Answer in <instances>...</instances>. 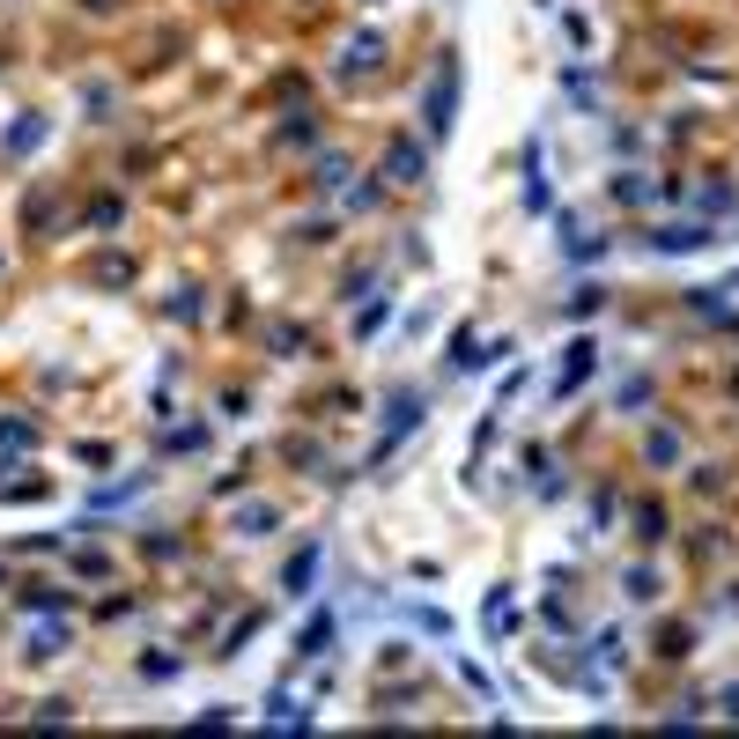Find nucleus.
I'll use <instances>...</instances> for the list:
<instances>
[{"label": "nucleus", "instance_id": "nucleus-13", "mask_svg": "<svg viewBox=\"0 0 739 739\" xmlns=\"http://www.w3.org/2000/svg\"><path fill=\"white\" fill-rule=\"evenodd\" d=\"M636 533H643V540H651V547H658V540H666V518H658V510H651V503H643V510H636Z\"/></svg>", "mask_w": 739, "mask_h": 739}, {"label": "nucleus", "instance_id": "nucleus-14", "mask_svg": "<svg viewBox=\"0 0 739 739\" xmlns=\"http://www.w3.org/2000/svg\"><path fill=\"white\" fill-rule=\"evenodd\" d=\"M340 178H348V156H318V185H326V193H333Z\"/></svg>", "mask_w": 739, "mask_h": 739}, {"label": "nucleus", "instance_id": "nucleus-7", "mask_svg": "<svg viewBox=\"0 0 739 739\" xmlns=\"http://www.w3.org/2000/svg\"><path fill=\"white\" fill-rule=\"evenodd\" d=\"M37 141H45V119H37V111H23V126H8V141H0V148H8V156H30Z\"/></svg>", "mask_w": 739, "mask_h": 739}, {"label": "nucleus", "instance_id": "nucleus-9", "mask_svg": "<svg viewBox=\"0 0 739 739\" xmlns=\"http://www.w3.org/2000/svg\"><path fill=\"white\" fill-rule=\"evenodd\" d=\"M67 636H74L67 621H45V629L30 636V658H60V643H67Z\"/></svg>", "mask_w": 739, "mask_h": 739}, {"label": "nucleus", "instance_id": "nucleus-2", "mask_svg": "<svg viewBox=\"0 0 739 739\" xmlns=\"http://www.w3.org/2000/svg\"><path fill=\"white\" fill-rule=\"evenodd\" d=\"M385 178H392V185H422V178H429V156H422V141H407V134L392 141V148H385Z\"/></svg>", "mask_w": 739, "mask_h": 739}, {"label": "nucleus", "instance_id": "nucleus-4", "mask_svg": "<svg viewBox=\"0 0 739 739\" xmlns=\"http://www.w3.org/2000/svg\"><path fill=\"white\" fill-rule=\"evenodd\" d=\"M710 230H695V222H680V230H658L651 237V252H703Z\"/></svg>", "mask_w": 739, "mask_h": 739}, {"label": "nucleus", "instance_id": "nucleus-8", "mask_svg": "<svg viewBox=\"0 0 739 739\" xmlns=\"http://www.w3.org/2000/svg\"><path fill=\"white\" fill-rule=\"evenodd\" d=\"M592 355H599L592 340H570V363H562V392H577L584 377H592Z\"/></svg>", "mask_w": 739, "mask_h": 739}, {"label": "nucleus", "instance_id": "nucleus-6", "mask_svg": "<svg viewBox=\"0 0 739 739\" xmlns=\"http://www.w3.org/2000/svg\"><path fill=\"white\" fill-rule=\"evenodd\" d=\"M326 643H333V614H326V606H318V614H311V621H303V636H296V651H303V658H318V651H326Z\"/></svg>", "mask_w": 739, "mask_h": 739}, {"label": "nucleus", "instance_id": "nucleus-5", "mask_svg": "<svg viewBox=\"0 0 739 739\" xmlns=\"http://www.w3.org/2000/svg\"><path fill=\"white\" fill-rule=\"evenodd\" d=\"M281 584H289V592H303V584H318V540L289 555V570H281Z\"/></svg>", "mask_w": 739, "mask_h": 739}, {"label": "nucleus", "instance_id": "nucleus-15", "mask_svg": "<svg viewBox=\"0 0 739 739\" xmlns=\"http://www.w3.org/2000/svg\"><path fill=\"white\" fill-rule=\"evenodd\" d=\"M82 8H89V15H111V8H119V0H82Z\"/></svg>", "mask_w": 739, "mask_h": 739}, {"label": "nucleus", "instance_id": "nucleus-10", "mask_svg": "<svg viewBox=\"0 0 739 739\" xmlns=\"http://www.w3.org/2000/svg\"><path fill=\"white\" fill-rule=\"evenodd\" d=\"M0 451H37V422H0Z\"/></svg>", "mask_w": 739, "mask_h": 739}, {"label": "nucleus", "instance_id": "nucleus-16", "mask_svg": "<svg viewBox=\"0 0 739 739\" xmlns=\"http://www.w3.org/2000/svg\"><path fill=\"white\" fill-rule=\"evenodd\" d=\"M0 267H8V252H0Z\"/></svg>", "mask_w": 739, "mask_h": 739}, {"label": "nucleus", "instance_id": "nucleus-11", "mask_svg": "<svg viewBox=\"0 0 739 739\" xmlns=\"http://www.w3.org/2000/svg\"><path fill=\"white\" fill-rule=\"evenodd\" d=\"M267 525H274V503H252V510H244V518H237V533H252V540H259V533H267Z\"/></svg>", "mask_w": 739, "mask_h": 739}, {"label": "nucleus", "instance_id": "nucleus-12", "mask_svg": "<svg viewBox=\"0 0 739 739\" xmlns=\"http://www.w3.org/2000/svg\"><path fill=\"white\" fill-rule=\"evenodd\" d=\"M643 451H651V459L666 466V459H680V437H673V429H651V444H643Z\"/></svg>", "mask_w": 739, "mask_h": 739}, {"label": "nucleus", "instance_id": "nucleus-3", "mask_svg": "<svg viewBox=\"0 0 739 739\" xmlns=\"http://www.w3.org/2000/svg\"><path fill=\"white\" fill-rule=\"evenodd\" d=\"M377 60H385V37H348V52H340V74L355 82V74L377 67Z\"/></svg>", "mask_w": 739, "mask_h": 739}, {"label": "nucleus", "instance_id": "nucleus-1", "mask_svg": "<svg viewBox=\"0 0 739 739\" xmlns=\"http://www.w3.org/2000/svg\"><path fill=\"white\" fill-rule=\"evenodd\" d=\"M451 111H459V52H444V60H437V89L422 97V126H429V141H444V134H451Z\"/></svg>", "mask_w": 739, "mask_h": 739}]
</instances>
